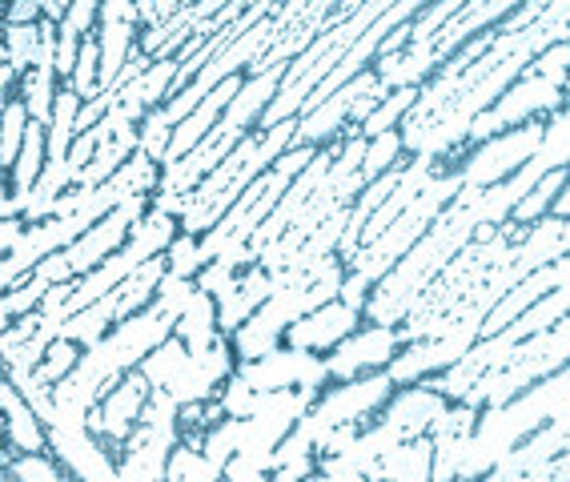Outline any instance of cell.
I'll list each match as a JSON object with an SVG mask.
<instances>
[{
  "label": "cell",
  "instance_id": "cell-23",
  "mask_svg": "<svg viewBox=\"0 0 570 482\" xmlns=\"http://www.w3.org/2000/svg\"><path fill=\"white\" fill-rule=\"evenodd\" d=\"M29 109H24V101H4V129H0V161H4V169L12 174V165H17V157H21V145H24V134H29Z\"/></svg>",
  "mask_w": 570,
  "mask_h": 482
},
{
  "label": "cell",
  "instance_id": "cell-46",
  "mask_svg": "<svg viewBox=\"0 0 570 482\" xmlns=\"http://www.w3.org/2000/svg\"><path fill=\"white\" fill-rule=\"evenodd\" d=\"M41 12H45V21H52V24H57V29H61L65 17H69V4H61V0H45Z\"/></svg>",
  "mask_w": 570,
  "mask_h": 482
},
{
  "label": "cell",
  "instance_id": "cell-32",
  "mask_svg": "<svg viewBox=\"0 0 570 482\" xmlns=\"http://www.w3.org/2000/svg\"><path fill=\"white\" fill-rule=\"evenodd\" d=\"M165 262H169V274H177V277H197L202 274V249H197V237H189V234H181L169 246V254H165Z\"/></svg>",
  "mask_w": 570,
  "mask_h": 482
},
{
  "label": "cell",
  "instance_id": "cell-30",
  "mask_svg": "<svg viewBox=\"0 0 570 482\" xmlns=\"http://www.w3.org/2000/svg\"><path fill=\"white\" fill-rule=\"evenodd\" d=\"M169 145H174V121L165 114V105L161 109H149V117L141 121V154H149L161 165L165 154H169Z\"/></svg>",
  "mask_w": 570,
  "mask_h": 482
},
{
  "label": "cell",
  "instance_id": "cell-21",
  "mask_svg": "<svg viewBox=\"0 0 570 482\" xmlns=\"http://www.w3.org/2000/svg\"><path fill=\"white\" fill-rule=\"evenodd\" d=\"M41 52V24H9L4 29V65L17 72H32Z\"/></svg>",
  "mask_w": 570,
  "mask_h": 482
},
{
  "label": "cell",
  "instance_id": "cell-38",
  "mask_svg": "<svg viewBox=\"0 0 570 482\" xmlns=\"http://www.w3.org/2000/svg\"><path fill=\"white\" fill-rule=\"evenodd\" d=\"M274 454H277V471H282V466H289V462L309 459V454H314V442H309L302 431H294V434H285V439L277 442Z\"/></svg>",
  "mask_w": 570,
  "mask_h": 482
},
{
  "label": "cell",
  "instance_id": "cell-39",
  "mask_svg": "<svg viewBox=\"0 0 570 482\" xmlns=\"http://www.w3.org/2000/svg\"><path fill=\"white\" fill-rule=\"evenodd\" d=\"M370 294H374V286H370L366 277L350 274V269H346V282H342V302H346L350 309H357V314H362V309L370 306Z\"/></svg>",
  "mask_w": 570,
  "mask_h": 482
},
{
  "label": "cell",
  "instance_id": "cell-42",
  "mask_svg": "<svg viewBox=\"0 0 570 482\" xmlns=\"http://www.w3.org/2000/svg\"><path fill=\"white\" fill-rule=\"evenodd\" d=\"M45 12L41 4H32V0H17V4H9V24H41Z\"/></svg>",
  "mask_w": 570,
  "mask_h": 482
},
{
  "label": "cell",
  "instance_id": "cell-27",
  "mask_svg": "<svg viewBox=\"0 0 570 482\" xmlns=\"http://www.w3.org/2000/svg\"><path fill=\"white\" fill-rule=\"evenodd\" d=\"M125 197L117 194V189H112V185H101V189H92V194H85V201H81V209H77V214L69 217L72 222V229H77V234H89L92 226H101L105 217L112 214V209L121 206Z\"/></svg>",
  "mask_w": 570,
  "mask_h": 482
},
{
  "label": "cell",
  "instance_id": "cell-25",
  "mask_svg": "<svg viewBox=\"0 0 570 482\" xmlns=\"http://www.w3.org/2000/svg\"><path fill=\"white\" fill-rule=\"evenodd\" d=\"M402 154H406V141H402V129L394 134H382L370 141V154H366V165H362V177L366 181H377V177H386L390 169L402 165Z\"/></svg>",
  "mask_w": 570,
  "mask_h": 482
},
{
  "label": "cell",
  "instance_id": "cell-44",
  "mask_svg": "<svg viewBox=\"0 0 570 482\" xmlns=\"http://www.w3.org/2000/svg\"><path fill=\"white\" fill-rule=\"evenodd\" d=\"M154 209H157V214H169V217H177V222H181V217H185V209H189V197H177V194H157V197H154Z\"/></svg>",
  "mask_w": 570,
  "mask_h": 482
},
{
  "label": "cell",
  "instance_id": "cell-36",
  "mask_svg": "<svg viewBox=\"0 0 570 482\" xmlns=\"http://www.w3.org/2000/svg\"><path fill=\"white\" fill-rule=\"evenodd\" d=\"M357 434H362L357 431V422H342V426H334L326 439L317 442V454H322V459H337V454H346L350 446H354Z\"/></svg>",
  "mask_w": 570,
  "mask_h": 482
},
{
  "label": "cell",
  "instance_id": "cell-3",
  "mask_svg": "<svg viewBox=\"0 0 570 482\" xmlns=\"http://www.w3.org/2000/svg\"><path fill=\"white\" fill-rule=\"evenodd\" d=\"M237 378L245 386H254L257 394H274V391H317L330 382L326 358H317L309 350L294 346H277L274 354H265L257 362H242L237 366Z\"/></svg>",
  "mask_w": 570,
  "mask_h": 482
},
{
  "label": "cell",
  "instance_id": "cell-28",
  "mask_svg": "<svg viewBox=\"0 0 570 482\" xmlns=\"http://www.w3.org/2000/svg\"><path fill=\"white\" fill-rule=\"evenodd\" d=\"M237 446H242V419H225L222 426H214V431H205V446L202 454L214 466H229V459H237Z\"/></svg>",
  "mask_w": 570,
  "mask_h": 482
},
{
  "label": "cell",
  "instance_id": "cell-45",
  "mask_svg": "<svg viewBox=\"0 0 570 482\" xmlns=\"http://www.w3.org/2000/svg\"><path fill=\"white\" fill-rule=\"evenodd\" d=\"M117 474H121V482H157L154 474L145 471V466L137 459H129V454H125V459L117 462Z\"/></svg>",
  "mask_w": 570,
  "mask_h": 482
},
{
  "label": "cell",
  "instance_id": "cell-20",
  "mask_svg": "<svg viewBox=\"0 0 570 482\" xmlns=\"http://www.w3.org/2000/svg\"><path fill=\"white\" fill-rule=\"evenodd\" d=\"M177 229H181V226H177V217L157 214V209H154L145 222H137V226L129 229V242H137V246H141L149 257H161V254H169V246L181 237Z\"/></svg>",
  "mask_w": 570,
  "mask_h": 482
},
{
  "label": "cell",
  "instance_id": "cell-26",
  "mask_svg": "<svg viewBox=\"0 0 570 482\" xmlns=\"http://www.w3.org/2000/svg\"><path fill=\"white\" fill-rule=\"evenodd\" d=\"M462 12V0H442V4H426V9L417 12L414 24H410V45H430L439 41L442 29H446L454 17Z\"/></svg>",
  "mask_w": 570,
  "mask_h": 482
},
{
  "label": "cell",
  "instance_id": "cell-29",
  "mask_svg": "<svg viewBox=\"0 0 570 482\" xmlns=\"http://www.w3.org/2000/svg\"><path fill=\"white\" fill-rule=\"evenodd\" d=\"M81 350L77 342L61 338V342H52L49 346V358H45V366L37 370V378L45 382V386H57V382H65L72 374V370L81 366Z\"/></svg>",
  "mask_w": 570,
  "mask_h": 482
},
{
  "label": "cell",
  "instance_id": "cell-31",
  "mask_svg": "<svg viewBox=\"0 0 570 482\" xmlns=\"http://www.w3.org/2000/svg\"><path fill=\"white\" fill-rule=\"evenodd\" d=\"M197 294V277H177V274H165L161 277V286H157V306L169 314V318H181L185 306L194 302Z\"/></svg>",
  "mask_w": 570,
  "mask_h": 482
},
{
  "label": "cell",
  "instance_id": "cell-17",
  "mask_svg": "<svg viewBox=\"0 0 570 482\" xmlns=\"http://www.w3.org/2000/svg\"><path fill=\"white\" fill-rule=\"evenodd\" d=\"M567 181H570V169H554V174H547V177H542V181L527 194V201H522V206L514 209V217H510V222H519V226H534V222L550 217V209H554V201L562 197Z\"/></svg>",
  "mask_w": 570,
  "mask_h": 482
},
{
  "label": "cell",
  "instance_id": "cell-41",
  "mask_svg": "<svg viewBox=\"0 0 570 482\" xmlns=\"http://www.w3.org/2000/svg\"><path fill=\"white\" fill-rule=\"evenodd\" d=\"M97 149H101V145H97V137H92V134H77V141H72V149H69L72 174H81L85 165H89L92 157H97Z\"/></svg>",
  "mask_w": 570,
  "mask_h": 482
},
{
  "label": "cell",
  "instance_id": "cell-6",
  "mask_svg": "<svg viewBox=\"0 0 570 482\" xmlns=\"http://www.w3.org/2000/svg\"><path fill=\"white\" fill-rule=\"evenodd\" d=\"M374 85H377V72L370 69V72H362L357 81H350L342 92H334L330 101L317 105V109H306V114L297 117V145H309V149H317V145L334 141L337 134H346L354 105L362 101Z\"/></svg>",
  "mask_w": 570,
  "mask_h": 482
},
{
  "label": "cell",
  "instance_id": "cell-48",
  "mask_svg": "<svg viewBox=\"0 0 570 482\" xmlns=\"http://www.w3.org/2000/svg\"><path fill=\"white\" fill-rule=\"evenodd\" d=\"M562 254H570V217H567V229H562Z\"/></svg>",
  "mask_w": 570,
  "mask_h": 482
},
{
  "label": "cell",
  "instance_id": "cell-5",
  "mask_svg": "<svg viewBox=\"0 0 570 482\" xmlns=\"http://www.w3.org/2000/svg\"><path fill=\"white\" fill-rule=\"evenodd\" d=\"M394 399V378H390L386 370H374V374H362L354 382H337L334 391L322 394L314 406V414L330 426H342V422H357L366 414H374L377 406H386Z\"/></svg>",
  "mask_w": 570,
  "mask_h": 482
},
{
  "label": "cell",
  "instance_id": "cell-22",
  "mask_svg": "<svg viewBox=\"0 0 570 482\" xmlns=\"http://www.w3.org/2000/svg\"><path fill=\"white\" fill-rule=\"evenodd\" d=\"M49 282L45 277L32 274L29 282H21V286L4 289V306H0V318H4V326H12V322H21L24 314H32V309H41L45 298H49Z\"/></svg>",
  "mask_w": 570,
  "mask_h": 482
},
{
  "label": "cell",
  "instance_id": "cell-33",
  "mask_svg": "<svg viewBox=\"0 0 570 482\" xmlns=\"http://www.w3.org/2000/svg\"><path fill=\"white\" fill-rule=\"evenodd\" d=\"M237 282H242V277H237V269L234 266H225V262H214V266H205L202 274H197V289H202V294H209V298H229V294H234L237 289Z\"/></svg>",
  "mask_w": 570,
  "mask_h": 482
},
{
  "label": "cell",
  "instance_id": "cell-43",
  "mask_svg": "<svg viewBox=\"0 0 570 482\" xmlns=\"http://www.w3.org/2000/svg\"><path fill=\"white\" fill-rule=\"evenodd\" d=\"M21 226H29V222H21V217H12V222H0V249H4V257L21 246V237H24Z\"/></svg>",
  "mask_w": 570,
  "mask_h": 482
},
{
  "label": "cell",
  "instance_id": "cell-4",
  "mask_svg": "<svg viewBox=\"0 0 570 482\" xmlns=\"http://www.w3.org/2000/svg\"><path fill=\"white\" fill-rule=\"evenodd\" d=\"M402 350V334L394 326H370L350 334L337 350L326 354L330 378L334 382H354L357 374H374V370H386Z\"/></svg>",
  "mask_w": 570,
  "mask_h": 482
},
{
  "label": "cell",
  "instance_id": "cell-47",
  "mask_svg": "<svg viewBox=\"0 0 570 482\" xmlns=\"http://www.w3.org/2000/svg\"><path fill=\"white\" fill-rule=\"evenodd\" d=\"M554 217H570V181H567V189H562V197L554 201V209H550Z\"/></svg>",
  "mask_w": 570,
  "mask_h": 482
},
{
  "label": "cell",
  "instance_id": "cell-34",
  "mask_svg": "<svg viewBox=\"0 0 570 482\" xmlns=\"http://www.w3.org/2000/svg\"><path fill=\"white\" fill-rule=\"evenodd\" d=\"M527 72L547 77V81H554L562 89V81H567V72H570V45H554V49H547L542 57H534V65H530Z\"/></svg>",
  "mask_w": 570,
  "mask_h": 482
},
{
  "label": "cell",
  "instance_id": "cell-15",
  "mask_svg": "<svg viewBox=\"0 0 570 482\" xmlns=\"http://www.w3.org/2000/svg\"><path fill=\"white\" fill-rule=\"evenodd\" d=\"M534 169L542 177L554 174V169H570V105L547 121V137H542V149L534 154Z\"/></svg>",
  "mask_w": 570,
  "mask_h": 482
},
{
  "label": "cell",
  "instance_id": "cell-7",
  "mask_svg": "<svg viewBox=\"0 0 570 482\" xmlns=\"http://www.w3.org/2000/svg\"><path fill=\"white\" fill-rule=\"evenodd\" d=\"M357 309H350L346 302L337 298L330 306L314 309L309 318H302L297 326H289L285 334V346L294 350H309V354H326V350H337L350 334H357Z\"/></svg>",
  "mask_w": 570,
  "mask_h": 482
},
{
  "label": "cell",
  "instance_id": "cell-16",
  "mask_svg": "<svg viewBox=\"0 0 570 482\" xmlns=\"http://www.w3.org/2000/svg\"><path fill=\"white\" fill-rule=\"evenodd\" d=\"M189 362H194V354H189V346H185V342L174 334L165 346H157L154 354L141 362V374L149 378V386H154V391H165V386H169V382H174L177 374L189 366Z\"/></svg>",
  "mask_w": 570,
  "mask_h": 482
},
{
  "label": "cell",
  "instance_id": "cell-49",
  "mask_svg": "<svg viewBox=\"0 0 570 482\" xmlns=\"http://www.w3.org/2000/svg\"><path fill=\"white\" fill-rule=\"evenodd\" d=\"M562 92H567V97H570V72H567V81H562Z\"/></svg>",
  "mask_w": 570,
  "mask_h": 482
},
{
  "label": "cell",
  "instance_id": "cell-8",
  "mask_svg": "<svg viewBox=\"0 0 570 482\" xmlns=\"http://www.w3.org/2000/svg\"><path fill=\"white\" fill-rule=\"evenodd\" d=\"M149 394H154V386H149V378H145L141 370H129L121 378V386L117 391L105 394L101 402V434L112 442H129V434L141 426V414H145V402H149Z\"/></svg>",
  "mask_w": 570,
  "mask_h": 482
},
{
  "label": "cell",
  "instance_id": "cell-37",
  "mask_svg": "<svg viewBox=\"0 0 570 482\" xmlns=\"http://www.w3.org/2000/svg\"><path fill=\"white\" fill-rule=\"evenodd\" d=\"M97 21H101V4H97V0H72V4H69V17H65V29L89 37V29Z\"/></svg>",
  "mask_w": 570,
  "mask_h": 482
},
{
  "label": "cell",
  "instance_id": "cell-11",
  "mask_svg": "<svg viewBox=\"0 0 570 482\" xmlns=\"http://www.w3.org/2000/svg\"><path fill=\"white\" fill-rule=\"evenodd\" d=\"M269 298H274V277H269V269L249 266L234 294L217 302V326H222V334H237Z\"/></svg>",
  "mask_w": 570,
  "mask_h": 482
},
{
  "label": "cell",
  "instance_id": "cell-10",
  "mask_svg": "<svg viewBox=\"0 0 570 482\" xmlns=\"http://www.w3.org/2000/svg\"><path fill=\"white\" fill-rule=\"evenodd\" d=\"M282 81H285V69L262 72V77H245L242 92H237L234 105L225 109V117H222V125H217V129H222V134H229V137H249V129H254V125H262L265 109L274 105Z\"/></svg>",
  "mask_w": 570,
  "mask_h": 482
},
{
  "label": "cell",
  "instance_id": "cell-13",
  "mask_svg": "<svg viewBox=\"0 0 570 482\" xmlns=\"http://www.w3.org/2000/svg\"><path fill=\"white\" fill-rule=\"evenodd\" d=\"M377 482H434V439H414L382 454Z\"/></svg>",
  "mask_w": 570,
  "mask_h": 482
},
{
  "label": "cell",
  "instance_id": "cell-12",
  "mask_svg": "<svg viewBox=\"0 0 570 482\" xmlns=\"http://www.w3.org/2000/svg\"><path fill=\"white\" fill-rule=\"evenodd\" d=\"M0 402H4V419H9L12 451L45 454V446H49V426H45L41 414L24 402V394L17 391L12 382H4V386H0Z\"/></svg>",
  "mask_w": 570,
  "mask_h": 482
},
{
  "label": "cell",
  "instance_id": "cell-24",
  "mask_svg": "<svg viewBox=\"0 0 570 482\" xmlns=\"http://www.w3.org/2000/svg\"><path fill=\"white\" fill-rule=\"evenodd\" d=\"M214 386H217V378L202 366V362L194 358L189 366L181 370V374H177L174 382H169V386H165V391L174 394L181 406H194V402H209V399H214Z\"/></svg>",
  "mask_w": 570,
  "mask_h": 482
},
{
  "label": "cell",
  "instance_id": "cell-9",
  "mask_svg": "<svg viewBox=\"0 0 570 482\" xmlns=\"http://www.w3.org/2000/svg\"><path fill=\"white\" fill-rule=\"evenodd\" d=\"M450 411V402L442 394H434L430 386H402L394 399L386 402V414L382 422H390L394 431H402V439H426L434 431V422Z\"/></svg>",
  "mask_w": 570,
  "mask_h": 482
},
{
  "label": "cell",
  "instance_id": "cell-19",
  "mask_svg": "<svg viewBox=\"0 0 570 482\" xmlns=\"http://www.w3.org/2000/svg\"><path fill=\"white\" fill-rule=\"evenodd\" d=\"M222 479H225L222 466H214L202 454V446H189V442L177 446L174 459H169V474H165V482H222Z\"/></svg>",
  "mask_w": 570,
  "mask_h": 482
},
{
  "label": "cell",
  "instance_id": "cell-1",
  "mask_svg": "<svg viewBox=\"0 0 570 482\" xmlns=\"http://www.w3.org/2000/svg\"><path fill=\"white\" fill-rule=\"evenodd\" d=\"M567 105H570L567 92H562L559 85L527 72L514 89H507V97H502L494 109H487L479 121L470 125V141L487 145V141H494V137L510 134V129H522V125L539 121V117H554L559 109H567Z\"/></svg>",
  "mask_w": 570,
  "mask_h": 482
},
{
  "label": "cell",
  "instance_id": "cell-2",
  "mask_svg": "<svg viewBox=\"0 0 570 482\" xmlns=\"http://www.w3.org/2000/svg\"><path fill=\"white\" fill-rule=\"evenodd\" d=\"M542 137H547V125L542 121H530L522 129H510V134L494 137L487 145H474V154L459 165L462 169V181L470 189H494L502 185L507 177H514L519 169H527L534 161V154L542 149Z\"/></svg>",
  "mask_w": 570,
  "mask_h": 482
},
{
  "label": "cell",
  "instance_id": "cell-14",
  "mask_svg": "<svg viewBox=\"0 0 570 482\" xmlns=\"http://www.w3.org/2000/svg\"><path fill=\"white\" fill-rule=\"evenodd\" d=\"M45 165H49V125H29V134H24L21 145V157L12 165V194H24L29 197L41 181Z\"/></svg>",
  "mask_w": 570,
  "mask_h": 482
},
{
  "label": "cell",
  "instance_id": "cell-35",
  "mask_svg": "<svg viewBox=\"0 0 570 482\" xmlns=\"http://www.w3.org/2000/svg\"><path fill=\"white\" fill-rule=\"evenodd\" d=\"M254 399H257L254 386H245V382L234 374V378L225 382V394H222L225 419H249V414H254Z\"/></svg>",
  "mask_w": 570,
  "mask_h": 482
},
{
  "label": "cell",
  "instance_id": "cell-40",
  "mask_svg": "<svg viewBox=\"0 0 570 482\" xmlns=\"http://www.w3.org/2000/svg\"><path fill=\"white\" fill-rule=\"evenodd\" d=\"M101 21H117V24H141V9L132 0H105L101 4Z\"/></svg>",
  "mask_w": 570,
  "mask_h": 482
},
{
  "label": "cell",
  "instance_id": "cell-18",
  "mask_svg": "<svg viewBox=\"0 0 570 482\" xmlns=\"http://www.w3.org/2000/svg\"><path fill=\"white\" fill-rule=\"evenodd\" d=\"M57 72L52 69H32L21 77V101L24 109H29V117L37 125H49L52 121V109H57Z\"/></svg>",
  "mask_w": 570,
  "mask_h": 482
}]
</instances>
